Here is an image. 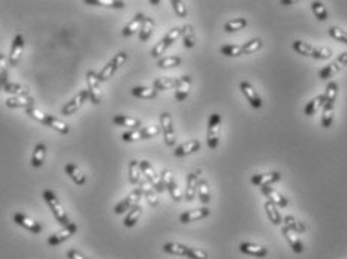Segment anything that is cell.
Masks as SVG:
<instances>
[{
  "mask_svg": "<svg viewBox=\"0 0 347 259\" xmlns=\"http://www.w3.org/2000/svg\"><path fill=\"white\" fill-rule=\"evenodd\" d=\"M26 114H27L29 117H32V119L38 120L39 123H42V124H45V126H48V127H51V129L57 131V132H60V134H63V135H66V134H69V132H71L69 124H66L64 121L56 119V117H53V116H50V114L42 113L40 110L35 108V106L27 108V110H26Z\"/></svg>",
  "mask_w": 347,
  "mask_h": 259,
  "instance_id": "6da1fadb",
  "label": "cell"
},
{
  "mask_svg": "<svg viewBox=\"0 0 347 259\" xmlns=\"http://www.w3.org/2000/svg\"><path fill=\"white\" fill-rule=\"evenodd\" d=\"M42 198H44V201L47 202V205L50 207L53 216L56 218V220H57L63 228H64V226H69V225L72 223V222L69 220V218H68L66 211L63 210V205H61V202L58 201L57 195H56L53 190H50V189L44 190V192H42Z\"/></svg>",
  "mask_w": 347,
  "mask_h": 259,
  "instance_id": "7a4b0ae2",
  "label": "cell"
},
{
  "mask_svg": "<svg viewBox=\"0 0 347 259\" xmlns=\"http://www.w3.org/2000/svg\"><path fill=\"white\" fill-rule=\"evenodd\" d=\"M126 60H127V54L124 53V51H120V53H117L116 56L113 57V59L110 60L108 63H106V66L97 74V78H99V82L100 81H106L110 80L114 74L117 72V69L120 68V66H123L124 63H126Z\"/></svg>",
  "mask_w": 347,
  "mask_h": 259,
  "instance_id": "3957f363",
  "label": "cell"
},
{
  "mask_svg": "<svg viewBox=\"0 0 347 259\" xmlns=\"http://www.w3.org/2000/svg\"><path fill=\"white\" fill-rule=\"evenodd\" d=\"M220 123L222 117L217 113H212L208 119V129H207V144L211 150H215L220 141Z\"/></svg>",
  "mask_w": 347,
  "mask_h": 259,
  "instance_id": "277c9868",
  "label": "cell"
},
{
  "mask_svg": "<svg viewBox=\"0 0 347 259\" xmlns=\"http://www.w3.org/2000/svg\"><path fill=\"white\" fill-rule=\"evenodd\" d=\"M181 36V27H174L171 29L166 35H165V38L160 40V42H157L155 45V48L151 50V56L157 59V57H160L171 45H172L175 40L178 39Z\"/></svg>",
  "mask_w": 347,
  "mask_h": 259,
  "instance_id": "5b68a950",
  "label": "cell"
},
{
  "mask_svg": "<svg viewBox=\"0 0 347 259\" xmlns=\"http://www.w3.org/2000/svg\"><path fill=\"white\" fill-rule=\"evenodd\" d=\"M160 129H162V134L165 138V144L168 147H174L177 142V137H175V131H174L172 117L166 111L160 114Z\"/></svg>",
  "mask_w": 347,
  "mask_h": 259,
  "instance_id": "8992f818",
  "label": "cell"
},
{
  "mask_svg": "<svg viewBox=\"0 0 347 259\" xmlns=\"http://www.w3.org/2000/svg\"><path fill=\"white\" fill-rule=\"evenodd\" d=\"M347 66V51L341 53L337 59L334 61H331L328 66H325L320 72H319V77L322 80H328V78H332L335 74H338L341 69H344Z\"/></svg>",
  "mask_w": 347,
  "mask_h": 259,
  "instance_id": "52a82bcc",
  "label": "cell"
},
{
  "mask_svg": "<svg viewBox=\"0 0 347 259\" xmlns=\"http://www.w3.org/2000/svg\"><path fill=\"white\" fill-rule=\"evenodd\" d=\"M139 165H141V172L144 174L145 180H147V181L153 186V189H155L156 192L162 193V192L165 190V187H163V184H162V180H160V177L156 174L155 168L151 166V163H150L148 160H141V162H139Z\"/></svg>",
  "mask_w": 347,
  "mask_h": 259,
  "instance_id": "ba28073f",
  "label": "cell"
},
{
  "mask_svg": "<svg viewBox=\"0 0 347 259\" xmlns=\"http://www.w3.org/2000/svg\"><path fill=\"white\" fill-rule=\"evenodd\" d=\"M240 90H241V93L246 96V99L249 100L251 108H256V110L262 108L264 100L261 98V95L257 93V90L253 87L251 82H249V81H241V82H240Z\"/></svg>",
  "mask_w": 347,
  "mask_h": 259,
  "instance_id": "9c48e42d",
  "label": "cell"
},
{
  "mask_svg": "<svg viewBox=\"0 0 347 259\" xmlns=\"http://www.w3.org/2000/svg\"><path fill=\"white\" fill-rule=\"evenodd\" d=\"M89 99V90H81L77 95L69 100L63 108H61V116H71L74 113H77L78 110L82 106V103Z\"/></svg>",
  "mask_w": 347,
  "mask_h": 259,
  "instance_id": "30bf717a",
  "label": "cell"
},
{
  "mask_svg": "<svg viewBox=\"0 0 347 259\" xmlns=\"http://www.w3.org/2000/svg\"><path fill=\"white\" fill-rule=\"evenodd\" d=\"M141 197H142V192H141L139 187L135 189V190H132L124 200L121 201V202H118L116 207H114V213H116V214H123V213H126V211L131 210L134 205L139 204Z\"/></svg>",
  "mask_w": 347,
  "mask_h": 259,
  "instance_id": "8fae6325",
  "label": "cell"
},
{
  "mask_svg": "<svg viewBox=\"0 0 347 259\" xmlns=\"http://www.w3.org/2000/svg\"><path fill=\"white\" fill-rule=\"evenodd\" d=\"M77 229L78 228L75 223H71L69 226L61 228L58 232H54V234H51V235L48 237V240H47L48 246H58V244H61L63 241L71 239V237L77 232Z\"/></svg>",
  "mask_w": 347,
  "mask_h": 259,
  "instance_id": "7c38bea8",
  "label": "cell"
},
{
  "mask_svg": "<svg viewBox=\"0 0 347 259\" xmlns=\"http://www.w3.org/2000/svg\"><path fill=\"white\" fill-rule=\"evenodd\" d=\"M87 84H89V99L92 100L95 105L100 103L102 99V93H100V89H99V78H97V74L95 71H89L87 72Z\"/></svg>",
  "mask_w": 347,
  "mask_h": 259,
  "instance_id": "4fadbf2b",
  "label": "cell"
},
{
  "mask_svg": "<svg viewBox=\"0 0 347 259\" xmlns=\"http://www.w3.org/2000/svg\"><path fill=\"white\" fill-rule=\"evenodd\" d=\"M240 252L244 253V255H249L253 258H265L268 255V249L264 247V246H259V244H253V243H240L238 246Z\"/></svg>",
  "mask_w": 347,
  "mask_h": 259,
  "instance_id": "5bb4252c",
  "label": "cell"
},
{
  "mask_svg": "<svg viewBox=\"0 0 347 259\" xmlns=\"http://www.w3.org/2000/svg\"><path fill=\"white\" fill-rule=\"evenodd\" d=\"M14 222L19 225V226H23V228H26L27 231H30L32 234H40L42 232V226H40V223L36 222V220L30 219L29 216H26V214H23V213H15L14 214Z\"/></svg>",
  "mask_w": 347,
  "mask_h": 259,
  "instance_id": "9a60e30c",
  "label": "cell"
},
{
  "mask_svg": "<svg viewBox=\"0 0 347 259\" xmlns=\"http://www.w3.org/2000/svg\"><path fill=\"white\" fill-rule=\"evenodd\" d=\"M201 174H202V169H196L190 172L187 176V186H186V195L184 198L187 202H192L196 197V192H198V183L201 180Z\"/></svg>",
  "mask_w": 347,
  "mask_h": 259,
  "instance_id": "2e32d148",
  "label": "cell"
},
{
  "mask_svg": "<svg viewBox=\"0 0 347 259\" xmlns=\"http://www.w3.org/2000/svg\"><path fill=\"white\" fill-rule=\"evenodd\" d=\"M280 179H281V174L277 172V171H272V172H265V174H256V176L251 177L250 181L253 186L267 187V186L277 183Z\"/></svg>",
  "mask_w": 347,
  "mask_h": 259,
  "instance_id": "e0dca14e",
  "label": "cell"
},
{
  "mask_svg": "<svg viewBox=\"0 0 347 259\" xmlns=\"http://www.w3.org/2000/svg\"><path fill=\"white\" fill-rule=\"evenodd\" d=\"M281 234H283V237L286 239V241L289 243L290 249H292L296 255H301V253L304 252V244H302V241H301L299 235H298L296 232L290 231L288 226H283V228H281Z\"/></svg>",
  "mask_w": 347,
  "mask_h": 259,
  "instance_id": "ac0fdd59",
  "label": "cell"
},
{
  "mask_svg": "<svg viewBox=\"0 0 347 259\" xmlns=\"http://www.w3.org/2000/svg\"><path fill=\"white\" fill-rule=\"evenodd\" d=\"M190 85H192V78L189 75H184L177 80V87H175V99L178 102H183L187 99L190 93Z\"/></svg>",
  "mask_w": 347,
  "mask_h": 259,
  "instance_id": "d6986e66",
  "label": "cell"
},
{
  "mask_svg": "<svg viewBox=\"0 0 347 259\" xmlns=\"http://www.w3.org/2000/svg\"><path fill=\"white\" fill-rule=\"evenodd\" d=\"M23 50H24V38H23V35H17L14 38L12 47H11V53H9V59H8L9 66H17L18 64L21 54H23Z\"/></svg>",
  "mask_w": 347,
  "mask_h": 259,
  "instance_id": "ffe728a7",
  "label": "cell"
},
{
  "mask_svg": "<svg viewBox=\"0 0 347 259\" xmlns=\"http://www.w3.org/2000/svg\"><path fill=\"white\" fill-rule=\"evenodd\" d=\"M210 216V208L202 207V208H196V210H189L183 214H180V222L181 223H190V222H196V220L205 219Z\"/></svg>",
  "mask_w": 347,
  "mask_h": 259,
  "instance_id": "44dd1931",
  "label": "cell"
},
{
  "mask_svg": "<svg viewBox=\"0 0 347 259\" xmlns=\"http://www.w3.org/2000/svg\"><path fill=\"white\" fill-rule=\"evenodd\" d=\"M261 190H262V193L268 198V201L274 202L277 207L285 208V207H288V205H289V201H288V198H286L285 195H281L278 190H275V189L270 187V186H267V187H261Z\"/></svg>",
  "mask_w": 347,
  "mask_h": 259,
  "instance_id": "7402d4cb",
  "label": "cell"
},
{
  "mask_svg": "<svg viewBox=\"0 0 347 259\" xmlns=\"http://www.w3.org/2000/svg\"><path fill=\"white\" fill-rule=\"evenodd\" d=\"M201 148V142L198 140H190L181 145H178L175 150H174V155L177 158H184V156H189V155H193L196 153L198 150Z\"/></svg>",
  "mask_w": 347,
  "mask_h": 259,
  "instance_id": "603a6c76",
  "label": "cell"
},
{
  "mask_svg": "<svg viewBox=\"0 0 347 259\" xmlns=\"http://www.w3.org/2000/svg\"><path fill=\"white\" fill-rule=\"evenodd\" d=\"M139 189L142 192V197H145V200L148 201V204L151 207H157L159 205V200H157V195H156V190L153 189V186L147 181L145 179L139 180Z\"/></svg>",
  "mask_w": 347,
  "mask_h": 259,
  "instance_id": "cb8c5ba5",
  "label": "cell"
},
{
  "mask_svg": "<svg viewBox=\"0 0 347 259\" xmlns=\"http://www.w3.org/2000/svg\"><path fill=\"white\" fill-rule=\"evenodd\" d=\"M64 171H66V174L71 177V179L74 180V183L78 184V186H84L85 184V174H84V171L75 165V163H66L64 165Z\"/></svg>",
  "mask_w": 347,
  "mask_h": 259,
  "instance_id": "d4e9b609",
  "label": "cell"
},
{
  "mask_svg": "<svg viewBox=\"0 0 347 259\" xmlns=\"http://www.w3.org/2000/svg\"><path fill=\"white\" fill-rule=\"evenodd\" d=\"M5 105L8 108H32L35 106V99L30 98V96H12V98H8Z\"/></svg>",
  "mask_w": 347,
  "mask_h": 259,
  "instance_id": "484cf974",
  "label": "cell"
},
{
  "mask_svg": "<svg viewBox=\"0 0 347 259\" xmlns=\"http://www.w3.org/2000/svg\"><path fill=\"white\" fill-rule=\"evenodd\" d=\"M144 18H145L144 14H136L135 17L124 26V29H123V32H121L123 36H124V38H129V36H132L134 33H136V32L141 29V26H142V23H144Z\"/></svg>",
  "mask_w": 347,
  "mask_h": 259,
  "instance_id": "4316f807",
  "label": "cell"
},
{
  "mask_svg": "<svg viewBox=\"0 0 347 259\" xmlns=\"http://www.w3.org/2000/svg\"><path fill=\"white\" fill-rule=\"evenodd\" d=\"M264 208H265V213H267V216H268V219H270V222L272 225L278 226V225L283 223V218H281V214H280V211H278V207H277L274 202L267 201V202L264 204Z\"/></svg>",
  "mask_w": 347,
  "mask_h": 259,
  "instance_id": "83f0119b",
  "label": "cell"
},
{
  "mask_svg": "<svg viewBox=\"0 0 347 259\" xmlns=\"http://www.w3.org/2000/svg\"><path fill=\"white\" fill-rule=\"evenodd\" d=\"M163 252L175 255V256H186L187 258V252H189V246L181 244V243H165L163 244Z\"/></svg>",
  "mask_w": 347,
  "mask_h": 259,
  "instance_id": "f1b7e54d",
  "label": "cell"
},
{
  "mask_svg": "<svg viewBox=\"0 0 347 259\" xmlns=\"http://www.w3.org/2000/svg\"><path fill=\"white\" fill-rule=\"evenodd\" d=\"M45 156H47V145L44 142H39L33 150V156H32V162H30L32 166H35V168L42 166L44 162H45Z\"/></svg>",
  "mask_w": 347,
  "mask_h": 259,
  "instance_id": "f546056e",
  "label": "cell"
},
{
  "mask_svg": "<svg viewBox=\"0 0 347 259\" xmlns=\"http://www.w3.org/2000/svg\"><path fill=\"white\" fill-rule=\"evenodd\" d=\"M153 30H155V21L150 17H145L144 23L139 29V40L141 42H147V40L151 38L153 35Z\"/></svg>",
  "mask_w": 347,
  "mask_h": 259,
  "instance_id": "4dcf8cb0",
  "label": "cell"
},
{
  "mask_svg": "<svg viewBox=\"0 0 347 259\" xmlns=\"http://www.w3.org/2000/svg\"><path fill=\"white\" fill-rule=\"evenodd\" d=\"M293 50L298 53V54H301V56H304V57H313L314 56V50H316V47H313V45H310L309 42H304V40L301 39H296L293 42Z\"/></svg>",
  "mask_w": 347,
  "mask_h": 259,
  "instance_id": "1f68e13d",
  "label": "cell"
},
{
  "mask_svg": "<svg viewBox=\"0 0 347 259\" xmlns=\"http://www.w3.org/2000/svg\"><path fill=\"white\" fill-rule=\"evenodd\" d=\"M141 214H142V207H141V204H136V205H134V207L129 210V214L124 218L123 225H124L126 228H132V226H135L136 222H138L139 218H141Z\"/></svg>",
  "mask_w": 347,
  "mask_h": 259,
  "instance_id": "d6a6232c",
  "label": "cell"
},
{
  "mask_svg": "<svg viewBox=\"0 0 347 259\" xmlns=\"http://www.w3.org/2000/svg\"><path fill=\"white\" fill-rule=\"evenodd\" d=\"M325 105V98H323V95H320V96H316L314 99H311L306 105V108H304V114L307 116V117H311V116H314L317 111H319V108L320 106H323Z\"/></svg>",
  "mask_w": 347,
  "mask_h": 259,
  "instance_id": "836d02e7",
  "label": "cell"
},
{
  "mask_svg": "<svg viewBox=\"0 0 347 259\" xmlns=\"http://www.w3.org/2000/svg\"><path fill=\"white\" fill-rule=\"evenodd\" d=\"M3 90L14 96H29V87L17 82H8L6 85H3Z\"/></svg>",
  "mask_w": 347,
  "mask_h": 259,
  "instance_id": "e575fe53",
  "label": "cell"
},
{
  "mask_svg": "<svg viewBox=\"0 0 347 259\" xmlns=\"http://www.w3.org/2000/svg\"><path fill=\"white\" fill-rule=\"evenodd\" d=\"M113 121L117 126H123V127H131V129H139L141 126V120L135 117H129V116H116Z\"/></svg>",
  "mask_w": 347,
  "mask_h": 259,
  "instance_id": "d590c367",
  "label": "cell"
},
{
  "mask_svg": "<svg viewBox=\"0 0 347 259\" xmlns=\"http://www.w3.org/2000/svg\"><path fill=\"white\" fill-rule=\"evenodd\" d=\"M181 38H183L186 48H193L194 47L196 38H194V30H193L192 24H186L184 27H181Z\"/></svg>",
  "mask_w": 347,
  "mask_h": 259,
  "instance_id": "8d00e7d4",
  "label": "cell"
},
{
  "mask_svg": "<svg viewBox=\"0 0 347 259\" xmlns=\"http://www.w3.org/2000/svg\"><path fill=\"white\" fill-rule=\"evenodd\" d=\"M132 95L139 99H155L157 96V90L155 87H134Z\"/></svg>",
  "mask_w": 347,
  "mask_h": 259,
  "instance_id": "74e56055",
  "label": "cell"
},
{
  "mask_svg": "<svg viewBox=\"0 0 347 259\" xmlns=\"http://www.w3.org/2000/svg\"><path fill=\"white\" fill-rule=\"evenodd\" d=\"M198 197H199V201L202 204H208L211 201V195H210V186H208V181L205 179L199 180L198 183Z\"/></svg>",
  "mask_w": 347,
  "mask_h": 259,
  "instance_id": "f35d334b",
  "label": "cell"
},
{
  "mask_svg": "<svg viewBox=\"0 0 347 259\" xmlns=\"http://www.w3.org/2000/svg\"><path fill=\"white\" fill-rule=\"evenodd\" d=\"M283 222H285V226H288L290 231H293V232H296V234H302L304 231H306V225L301 222V220H298L296 218H293V216H285L283 218Z\"/></svg>",
  "mask_w": 347,
  "mask_h": 259,
  "instance_id": "ab89813d",
  "label": "cell"
},
{
  "mask_svg": "<svg viewBox=\"0 0 347 259\" xmlns=\"http://www.w3.org/2000/svg\"><path fill=\"white\" fill-rule=\"evenodd\" d=\"M337 95H338V84L335 81H331L327 85V90H325V95H323L325 105H335Z\"/></svg>",
  "mask_w": 347,
  "mask_h": 259,
  "instance_id": "60d3db41",
  "label": "cell"
},
{
  "mask_svg": "<svg viewBox=\"0 0 347 259\" xmlns=\"http://www.w3.org/2000/svg\"><path fill=\"white\" fill-rule=\"evenodd\" d=\"M153 87L156 90H171L177 87V78H171V77H163V78H157L153 82Z\"/></svg>",
  "mask_w": 347,
  "mask_h": 259,
  "instance_id": "b9f144b4",
  "label": "cell"
},
{
  "mask_svg": "<svg viewBox=\"0 0 347 259\" xmlns=\"http://www.w3.org/2000/svg\"><path fill=\"white\" fill-rule=\"evenodd\" d=\"M311 11L319 21L328 20V11H327V6L322 2H311Z\"/></svg>",
  "mask_w": 347,
  "mask_h": 259,
  "instance_id": "7bdbcfd3",
  "label": "cell"
},
{
  "mask_svg": "<svg viewBox=\"0 0 347 259\" xmlns=\"http://www.w3.org/2000/svg\"><path fill=\"white\" fill-rule=\"evenodd\" d=\"M220 53L226 57H240V56H244L243 53V47L241 45H233V44H228V45H223L220 48Z\"/></svg>",
  "mask_w": 347,
  "mask_h": 259,
  "instance_id": "ee69618b",
  "label": "cell"
},
{
  "mask_svg": "<svg viewBox=\"0 0 347 259\" xmlns=\"http://www.w3.org/2000/svg\"><path fill=\"white\" fill-rule=\"evenodd\" d=\"M129 180L132 184H139L141 180V165L138 160H131L129 163Z\"/></svg>",
  "mask_w": 347,
  "mask_h": 259,
  "instance_id": "f6af8a7d",
  "label": "cell"
},
{
  "mask_svg": "<svg viewBox=\"0 0 347 259\" xmlns=\"http://www.w3.org/2000/svg\"><path fill=\"white\" fill-rule=\"evenodd\" d=\"M247 20L246 18H235V20L228 21L225 24V30L228 33H232V32H238V30H244L247 27Z\"/></svg>",
  "mask_w": 347,
  "mask_h": 259,
  "instance_id": "bcb514c9",
  "label": "cell"
},
{
  "mask_svg": "<svg viewBox=\"0 0 347 259\" xmlns=\"http://www.w3.org/2000/svg\"><path fill=\"white\" fill-rule=\"evenodd\" d=\"M262 45H264L262 39L254 38V39H250L249 42H246V44H244V45H241V47H243V53H244V56H247V54H253V53L259 51V50L262 48Z\"/></svg>",
  "mask_w": 347,
  "mask_h": 259,
  "instance_id": "7dc6e473",
  "label": "cell"
},
{
  "mask_svg": "<svg viewBox=\"0 0 347 259\" xmlns=\"http://www.w3.org/2000/svg\"><path fill=\"white\" fill-rule=\"evenodd\" d=\"M181 64V57L178 56H169V57H163L157 61V66L160 69H169V68H175Z\"/></svg>",
  "mask_w": 347,
  "mask_h": 259,
  "instance_id": "c3c4849f",
  "label": "cell"
},
{
  "mask_svg": "<svg viewBox=\"0 0 347 259\" xmlns=\"http://www.w3.org/2000/svg\"><path fill=\"white\" fill-rule=\"evenodd\" d=\"M334 105H323V113H322V126L325 129L331 127L332 124V120H334Z\"/></svg>",
  "mask_w": 347,
  "mask_h": 259,
  "instance_id": "681fc988",
  "label": "cell"
},
{
  "mask_svg": "<svg viewBox=\"0 0 347 259\" xmlns=\"http://www.w3.org/2000/svg\"><path fill=\"white\" fill-rule=\"evenodd\" d=\"M8 57L0 53V85H6L9 81H8Z\"/></svg>",
  "mask_w": 347,
  "mask_h": 259,
  "instance_id": "f907efd6",
  "label": "cell"
},
{
  "mask_svg": "<svg viewBox=\"0 0 347 259\" xmlns=\"http://www.w3.org/2000/svg\"><path fill=\"white\" fill-rule=\"evenodd\" d=\"M87 5H96V6H108V8H116L121 9L124 6L123 2H117V0H85Z\"/></svg>",
  "mask_w": 347,
  "mask_h": 259,
  "instance_id": "816d5d0a",
  "label": "cell"
},
{
  "mask_svg": "<svg viewBox=\"0 0 347 259\" xmlns=\"http://www.w3.org/2000/svg\"><path fill=\"white\" fill-rule=\"evenodd\" d=\"M328 33H329V36H331L332 39L338 40V42H343V44H346V45H347V32H346V30H343V29H340V27H335V26H332V27H329Z\"/></svg>",
  "mask_w": 347,
  "mask_h": 259,
  "instance_id": "f5cc1de1",
  "label": "cell"
},
{
  "mask_svg": "<svg viewBox=\"0 0 347 259\" xmlns=\"http://www.w3.org/2000/svg\"><path fill=\"white\" fill-rule=\"evenodd\" d=\"M141 132H142V140H150V138H155L157 137L160 132H162V129H160V126H145V127H142L141 129Z\"/></svg>",
  "mask_w": 347,
  "mask_h": 259,
  "instance_id": "db71d44e",
  "label": "cell"
},
{
  "mask_svg": "<svg viewBox=\"0 0 347 259\" xmlns=\"http://www.w3.org/2000/svg\"><path fill=\"white\" fill-rule=\"evenodd\" d=\"M174 8V12L180 17V18H186L187 17V8H186V3L181 2V0H172L171 2Z\"/></svg>",
  "mask_w": 347,
  "mask_h": 259,
  "instance_id": "11a10c76",
  "label": "cell"
},
{
  "mask_svg": "<svg viewBox=\"0 0 347 259\" xmlns=\"http://www.w3.org/2000/svg\"><path fill=\"white\" fill-rule=\"evenodd\" d=\"M121 140L124 142H134V141L142 140V132H141V129H132L129 132H124L121 135Z\"/></svg>",
  "mask_w": 347,
  "mask_h": 259,
  "instance_id": "9f6ffc18",
  "label": "cell"
},
{
  "mask_svg": "<svg viewBox=\"0 0 347 259\" xmlns=\"http://www.w3.org/2000/svg\"><path fill=\"white\" fill-rule=\"evenodd\" d=\"M331 56H332V50H331L329 47H316L313 59L325 60V59H329Z\"/></svg>",
  "mask_w": 347,
  "mask_h": 259,
  "instance_id": "6f0895ef",
  "label": "cell"
},
{
  "mask_svg": "<svg viewBox=\"0 0 347 259\" xmlns=\"http://www.w3.org/2000/svg\"><path fill=\"white\" fill-rule=\"evenodd\" d=\"M166 189L169 190V195H171V198H172L175 202H180L181 201V190H180V187H178V184H177V181H175V179L166 186Z\"/></svg>",
  "mask_w": 347,
  "mask_h": 259,
  "instance_id": "680465c9",
  "label": "cell"
},
{
  "mask_svg": "<svg viewBox=\"0 0 347 259\" xmlns=\"http://www.w3.org/2000/svg\"><path fill=\"white\" fill-rule=\"evenodd\" d=\"M187 258L189 259H208V253H207L205 250H201V249H196V247H189Z\"/></svg>",
  "mask_w": 347,
  "mask_h": 259,
  "instance_id": "91938a15",
  "label": "cell"
},
{
  "mask_svg": "<svg viewBox=\"0 0 347 259\" xmlns=\"http://www.w3.org/2000/svg\"><path fill=\"white\" fill-rule=\"evenodd\" d=\"M66 256H68L69 259H89V258H85L81 252L75 250V249H69V250L66 252Z\"/></svg>",
  "mask_w": 347,
  "mask_h": 259,
  "instance_id": "94428289",
  "label": "cell"
},
{
  "mask_svg": "<svg viewBox=\"0 0 347 259\" xmlns=\"http://www.w3.org/2000/svg\"><path fill=\"white\" fill-rule=\"evenodd\" d=\"M281 3H283V5H293L295 2H288V0H283Z\"/></svg>",
  "mask_w": 347,
  "mask_h": 259,
  "instance_id": "6125c7cd",
  "label": "cell"
},
{
  "mask_svg": "<svg viewBox=\"0 0 347 259\" xmlns=\"http://www.w3.org/2000/svg\"><path fill=\"white\" fill-rule=\"evenodd\" d=\"M150 3H151V5H159V3H160V2H159V0H151V2H150Z\"/></svg>",
  "mask_w": 347,
  "mask_h": 259,
  "instance_id": "be15d7a7",
  "label": "cell"
},
{
  "mask_svg": "<svg viewBox=\"0 0 347 259\" xmlns=\"http://www.w3.org/2000/svg\"><path fill=\"white\" fill-rule=\"evenodd\" d=\"M2 89H3V87H2V85H0V90H2Z\"/></svg>",
  "mask_w": 347,
  "mask_h": 259,
  "instance_id": "e7e4bbea",
  "label": "cell"
}]
</instances>
